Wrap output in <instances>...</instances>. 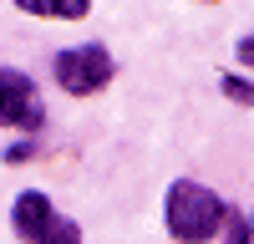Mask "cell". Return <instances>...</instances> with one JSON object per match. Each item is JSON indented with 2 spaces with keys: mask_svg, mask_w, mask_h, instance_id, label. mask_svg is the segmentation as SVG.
<instances>
[{
  "mask_svg": "<svg viewBox=\"0 0 254 244\" xmlns=\"http://www.w3.org/2000/svg\"><path fill=\"white\" fill-rule=\"evenodd\" d=\"M224 214H229V203L214 188L193 183V178H178L168 188V198H163V224H168V234L178 244H208L224 229Z\"/></svg>",
  "mask_w": 254,
  "mask_h": 244,
  "instance_id": "6da1fadb",
  "label": "cell"
},
{
  "mask_svg": "<svg viewBox=\"0 0 254 244\" xmlns=\"http://www.w3.org/2000/svg\"><path fill=\"white\" fill-rule=\"evenodd\" d=\"M249 224H254V214H249Z\"/></svg>",
  "mask_w": 254,
  "mask_h": 244,
  "instance_id": "9c48e42d",
  "label": "cell"
},
{
  "mask_svg": "<svg viewBox=\"0 0 254 244\" xmlns=\"http://www.w3.org/2000/svg\"><path fill=\"white\" fill-rule=\"evenodd\" d=\"M0 127H20V132L46 127V107H41L36 81L15 66H0Z\"/></svg>",
  "mask_w": 254,
  "mask_h": 244,
  "instance_id": "277c9868",
  "label": "cell"
},
{
  "mask_svg": "<svg viewBox=\"0 0 254 244\" xmlns=\"http://www.w3.org/2000/svg\"><path fill=\"white\" fill-rule=\"evenodd\" d=\"M219 87H224V97L229 102H239V107H254V81H244V76H219Z\"/></svg>",
  "mask_w": 254,
  "mask_h": 244,
  "instance_id": "52a82bcc",
  "label": "cell"
},
{
  "mask_svg": "<svg viewBox=\"0 0 254 244\" xmlns=\"http://www.w3.org/2000/svg\"><path fill=\"white\" fill-rule=\"evenodd\" d=\"M239 61H244V66H254V36L239 41Z\"/></svg>",
  "mask_w": 254,
  "mask_h": 244,
  "instance_id": "ba28073f",
  "label": "cell"
},
{
  "mask_svg": "<svg viewBox=\"0 0 254 244\" xmlns=\"http://www.w3.org/2000/svg\"><path fill=\"white\" fill-rule=\"evenodd\" d=\"M26 15H51V20H81L92 10V0H15Z\"/></svg>",
  "mask_w": 254,
  "mask_h": 244,
  "instance_id": "5b68a950",
  "label": "cell"
},
{
  "mask_svg": "<svg viewBox=\"0 0 254 244\" xmlns=\"http://www.w3.org/2000/svg\"><path fill=\"white\" fill-rule=\"evenodd\" d=\"M224 244H254V224L244 209H229L224 214Z\"/></svg>",
  "mask_w": 254,
  "mask_h": 244,
  "instance_id": "8992f818",
  "label": "cell"
},
{
  "mask_svg": "<svg viewBox=\"0 0 254 244\" xmlns=\"http://www.w3.org/2000/svg\"><path fill=\"white\" fill-rule=\"evenodd\" d=\"M10 224H15V234L26 239V244H81V229H76L71 219H61V214L51 209V198L36 193V188L15 193Z\"/></svg>",
  "mask_w": 254,
  "mask_h": 244,
  "instance_id": "7a4b0ae2",
  "label": "cell"
},
{
  "mask_svg": "<svg viewBox=\"0 0 254 244\" xmlns=\"http://www.w3.org/2000/svg\"><path fill=\"white\" fill-rule=\"evenodd\" d=\"M51 71H56V87L61 92L92 97V92H102L112 81V51L107 46H66V51H56Z\"/></svg>",
  "mask_w": 254,
  "mask_h": 244,
  "instance_id": "3957f363",
  "label": "cell"
}]
</instances>
